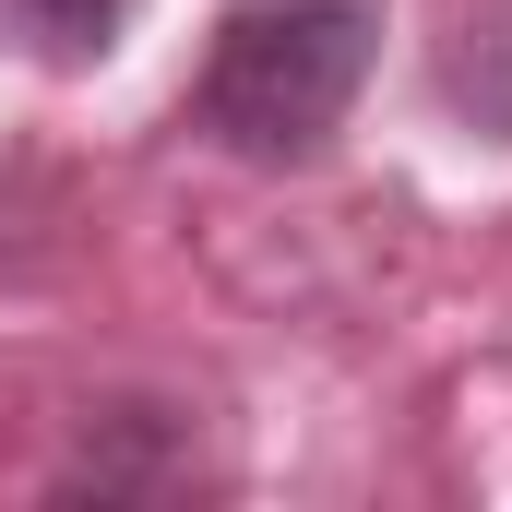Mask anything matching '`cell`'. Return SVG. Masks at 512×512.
Segmentation results:
<instances>
[{
    "label": "cell",
    "instance_id": "cell-2",
    "mask_svg": "<svg viewBox=\"0 0 512 512\" xmlns=\"http://www.w3.org/2000/svg\"><path fill=\"white\" fill-rule=\"evenodd\" d=\"M24 24H36L60 60H96V48L131 24V0H24Z\"/></svg>",
    "mask_w": 512,
    "mask_h": 512
},
{
    "label": "cell",
    "instance_id": "cell-1",
    "mask_svg": "<svg viewBox=\"0 0 512 512\" xmlns=\"http://www.w3.org/2000/svg\"><path fill=\"white\" fill-rule=\"evenodd\" d=\"M358 84H370V12L358 0H274L215 36L191 120L227 155H310L358 108Z\"/></svg>",
    "mask_w": 512,
    "mask_h": 512
}]
</instances>
